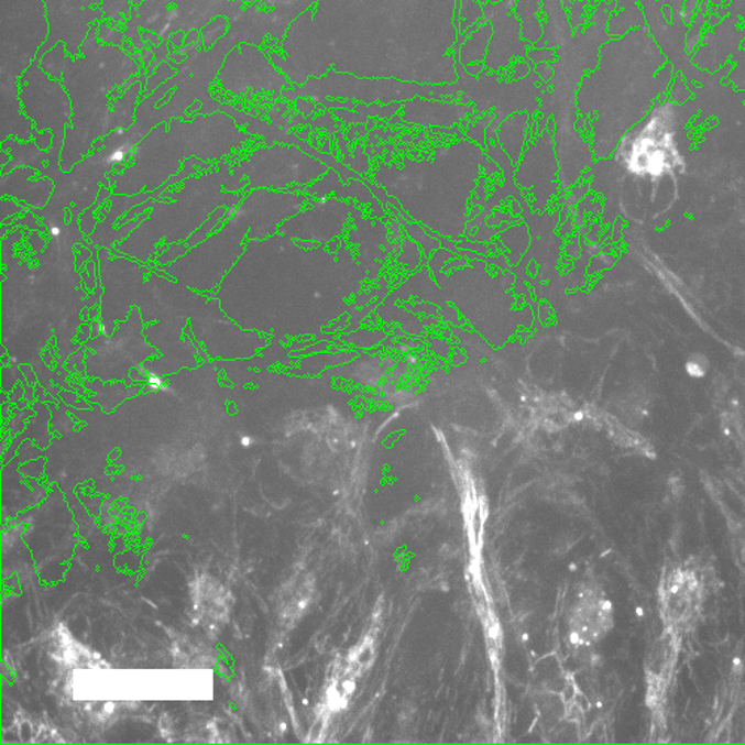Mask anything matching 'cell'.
<instances>
[{"label":"cell","mask_w":745,"mask_h":745,"mask_svg":"<svg viewBox=\"0 0 745 745\" xmlns=\"http://www.w3.org/2000/svg\"><path fill=\"white\" fill-rule=\"evenodd\" d=\"M681 118L672 103L656 107L618 143L617 162L634 178L656 180L684 166Z\"/></svg>","instance_id":"cell-1"},{"label":"cell","mask_w":745,"mask_h":745,"mask_svg":"<svg viewBox=\"0 0 745 745\" xmlns=\"http://www.w3.org/2000/svg\"><path fill=\"white\" fill-rule=\"evenodd\" d=\"M42 0H2V121L19 111L17 77L31 66L46 37Z\"/></svg>","instance_id":"cell-2"},{"label":"cell","mask_w":745,"mask_h":745,"mask_svg":"<svg viewBox=\"0 0 745 745\" xmlns=\"http://www.w3.org/2000/svg\"><path fill=\"white\" fill-rule=\"evenodd\" d=\"M704 601L700 576L689 568H672L665 572L659 587L660 617L665 629L686 633L697 621Z\"/></svg>","instance_id":"cell-3"},{"label":"cell","mask_w":745,"mask_h":745,"mask_svg":"<svg viewBox=\"0 0 745 745\" xmlns=\"http://www.w3.org/2000/svg\"><path fill=\"white\" fill-rule=\"evenodd\" d=\"M614 625L612 601L603 589L584 588L572 605L570 637L576 646H593L605 638Z\"/></svg>","instance_id":"cell-4"},{"label":"cell","mask_w":745,"mask_h":745,"mask_svg":"<svg viewBox=\"0 0 745 745\" xmlns=\"http://www.w3.org/2000/svg\"><path fill=\"white\" fill-rule=\"evenodd\" d=\"M680 634L665 629L662 637L651 647L647 664L648 692L654 698H660L671 683L677 658H679Z\"/></svg>","instance_id":"cell-5"},{"label":"cell","mask_w":745,"mask_h":745,"mask_svg":"<svg viewBox=\"0 0 745 745\" xmlns=\"http://www.w3.org/2000/svg\"><path fill=\"white\" fill-rule=\"evenodd\" d=\"M711 363L709 357L701 352L690 353L684 361V373L693 381H701L709 374Z\"/></svg>","instance_id":"cell-6"},{"label":"cell","mask_w":745,"mask_h":745,"mask_svg":"<svg viewBox=\"0 0 745 745\" xmlns=\"http://www.w3.org/2000/svg\"><path fill=\"white\" fill-rule=\"evenodd\" d=\"M149 386L151 390L157 391V390H163L164 386H166V382H164V379L162 376H158V374H151L149 376Z\"/></svg>","instance_id":"cell-7"},{"label":"cell","mask_w":745,"mask_h":745,"mask_svg":"<svg viewBox=\"0 0 745 745\" xmlns=\"http://www.w3.org/2000/svg\"><path fill=\"white\" fill-rule=\"evenodd\" d=\"M252 443H254V441H252L250 436H243L242 439H240V445H242L243 448H250Z\"/></svg>","instance_id":"cell-8"}]
</instances>
